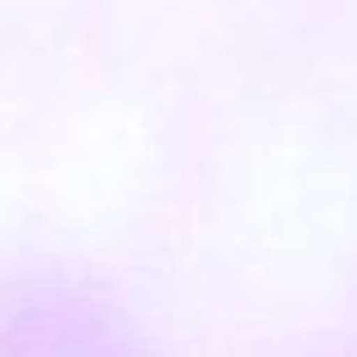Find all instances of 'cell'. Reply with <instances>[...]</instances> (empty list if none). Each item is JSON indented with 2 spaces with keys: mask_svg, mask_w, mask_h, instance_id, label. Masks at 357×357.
<instances>
[{
  "mask_svg": "<svg viewBox=\"0 0 357 357\" xmlns=\"http://www.w3.org/2000/svg\"><path fill=\"white\" fill-rule=\"evenodd\" d=\"M0 357H131L82 303H27L0 326Z\"/></svg>",
  "mask_w": 357,
  "mask_h": 357,
  "instance_id": "obj_1",
  "label": "cell"
}]
</instances>
